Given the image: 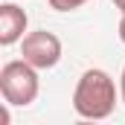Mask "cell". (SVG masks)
<instances>
[{"label": "cell", "mask_w": 125, "mask_h": 125, "mask_svg": "<svg viewBox=\"0 0 125 125\" xmlns=\"http://www.w3.org/2000/svg\"><path fill=\"white\" fill-rule=\"evenodd\" d=\"M21 55H23V61H29L38 70H50L61 61V41H58V35L47 29L29 32L21 41Z\"/></svg>", "instance_id": "obj_3"}, {"label": "cell", "mask_w": 125, "mask_h": 125, "mask_svg": "<svg viewBox=\"0 0 125 125\" xmlns=\"http://www.w3.org/2000/svg\"><path fill=\"white\" fill-rule=\"evenodd\" d=\"M114 3H116V9H119V12H125V0H114Z\"/></svg>", "instance_id": "obj_8"}, {"label": "cell", "mask_w": 125, "mask_h": 125, "mask_svg": "<svg viewBox=\"0 0 125 125\" xmlns=\"http://www.w3.org/2000/svg\"><path fill=\"white\" fill-rule=\"evenodd\" d=\"M119 41L125 44V12H122V21H119Z\"/></svg>", "instance_id": "obj_7"}, {"label": "cell", "mask_w": 125, "mask_h": 125, "mask_svg": "<svg viewBox=\"0 0 125 125\" xmlns=\"http://www.w3.org/2000/svg\"><path fill=\"white\" fill-rule=\"evenodd\" d=\"M119 96H122V102H125V67H122V76H119Z\"/></svg>", "instance_id": "obj_6"}, {"label": "cell", "mask_w": 125, "mask_h": 125, "mask_svg": "<svg viewBox=\"0 0 125 125\" xmlns=\"http://www.w3.org/2000/svg\"><path fill=\"white\" fill-rule=\"evenodd\" d=\"M41 82H38V67H32L29 61L18 58V61H6L0 70V93L6 105L15 108H26L38 99Z\"/></svg>", "instance_id": "obj_2"}, {"label": "cell", "mask_w": 125, "mask_h": 125, "mask_svg": "<svg viewBox=\"0 0 125 125\" xmlns=\"http://www.w3.org/2000/svg\"><path fill=\"white\" fill-rule=\"evenodd\" d=\"M116 108V84L105 70H84L76 90H73V111L82 119H108Z\"/></svg>", "instance_id": "obj_1"}, {"label": "cell", "mask_w": 125, "mask_h": 125, "mask_svg": "<svg viewBox=\"0 0 125 125\" xmlns=\"http://www.w3.org/2000/svg\"><path fill=\"white\" fill-rule=\"evenodd\" d=\"M84 3H90V0H50V6L55 12H73V9H79Z\"/></svg>", "instance_id": "obj_5"}, {"label": "cell", "mask_w": 125, "mask_h": 125, "mask_svg": "<svg viewBox=\"0 0 125 125\" xmlns=\"http://www.w3.org/2000/svg\"><path fill=\"white\" fill-rule=\"evenodd\" d=\"M26 12L15 3H3L0 6V44L3 47H12L18 41H23V32H26Z\"/></svg>", "instance_id": "obj_4"}]
</instances>
